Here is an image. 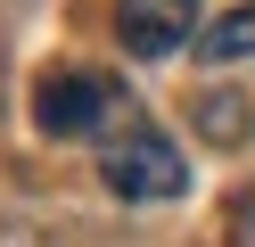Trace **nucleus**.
<instances>
[{
  "instance_id": "nucleus-4",
  "label": "nucleus",
  "mask_w": 255,
  "mask_h": 247,
  "mask_svg": "<svg viewBox=\"0 0 255 247\" xmlns=\"http://www.w3.org/2000/svg\"><path fill=\"white\" fill-rule=\"evenodd\" d=\"M198 58H206V66H239V58H255V0H247V8H231V16H214V25H206Z\"/></svg>"
},
{
  "instance_id": "nucleus-2",
  "label": "nucleus",
  "mask_w": 255,
  "mask_h": 247,
  "mask_svg": "<svg viewBox=\"0 0 255 247\" xmlns=\"http://www.w3.org/2000/svg\"><path fill=\"white\" fill-rule=\"evenodd\" d=\"M99 181H107L116 198H132V206H156V198H181V190H189V157H181L156 124H132L124 140L99 148Z\"/></svg>"
},
{
  "instance_id": "nucleus-1",
  "label": "nucleus",
  "mask_w": 255,
  "mask_h": 247,
  "mask_svg": "<svg viewBox=\"0 0 255 247\" xmlns=\"http://www.w3.org/2000/svg\"><path fill=\"white\" fill-rule=\"evenodd\" d=\"M33 124L50 140H124L132 132V99L107 74H50L33 91Z\"/></svg>"
},
{
  "instance_id": "nucleus-3",
  "label": "nucleus",
  "mask_w": 255,
  "mask_h": 247,
  "mask_svg": "<svg viewBox=\"0 0 255 247\" xmlns=\"http://www.w3.org/2000/svg\"><path fill=\"white\" fill-rule=\"evenodd\" d=\"M198 33V0H116V41L132 58H173Z\"/></svg>"
}]
</instances>
